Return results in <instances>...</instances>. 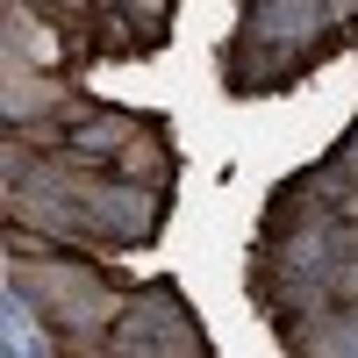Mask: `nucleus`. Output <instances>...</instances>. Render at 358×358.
Returning <instances> with one entry per match:
<instances>
[{
    "mask_svg": "<svg viewBox=\"0 0 358 358\" xmlns=\"http://www.w3.org/2000/svg\"><path fill=\"white\" fill-rule=\"evenodd\" d=\"M115 172L136 179V187H172V143H165L151 122H143V129L122 143V151H115Z\"/></svg>",
    "mask_w": 358,
    "mask_h": 358,
    "instance_id": "nucleus-4",
    "label": "nucleus"
},
{
    "mask_svg": "<svg viewBox=\"0 0 358 358\" xmlns=\"http://www.w3.org/2000/svg\"><path fill=\"white\" fill-rule=\"evenodd\" d=\"M115 8H122V15H136L143 29H151V43L165 36V22H172V0H115Z\"/></svg>",
    "mask_w": 358,
    "mask_h": 358,
    "instance_id": "nucleus-5",
    "label": "nucleus"
},
{
    "mask_svg": "<svg viewBox=\"0 0 358 358\" xmlns=\"http://www.w3.org/2000/svg\"><path fill=\"white\" fill-rule=\"evenodd\" d=\"M8 280H15L22 301L57 330V344H65V351H108L115 315L129 308L122 280H108L79 244L43 251V258H8Z\"/></svg>",
    "mask_w": 358,
    "mask_h": 358,
    "instance_id": "nucleus-1",
    "label": "nucleus"
},
{
    "mask_svg": "<svg viewBox=\"0 0 358 358\" xmlns=\"http://www.w3.org/2000/svg\"><path fill=\"white\" fill-rule=\"evenodd\" d=\"M143 129V115H129V108H101V101H79V115L65 122V151H79V158H94V165H115V151Z\"/></svg>",
    "mask_w": 358,
    "mask_h": 358,
    "instance_id": "nucleus-3",
    "label": "nucleus"
},
{
    "mask_svg": "<svg viewBox=\"0 0 358 358\" xmlns=\"http://www.w3.org/2000/svg\"><path fill=\"white\" fill-rule=\"evenodd\" d=\"M330 158H337V165H344V172H358V129H351V136H344V143H337V151H330Z\"/></svg>",
    "mask_w": 358,
    "mask_h": 358,
    "instance_id": "nucleus-6",
    "label": "nucleus"
},
{
    "mask_svg": "<svg viewBox=\"0 0 358 358\" xmlns=\"http://www.w3.org/2000/svg\"><path fill=\"white\" fill-rule=\"evenodd\" d=\"M208 351V337L194 330V315L179 308V294L172 287H143L129 294V308L115 315V330H108V351Z\"/></svg>",
    "mask_w": 358,
    "mask_h": 358,
    "instance_id": "nucleus-2",
    "label": "nucleus"
}]
</instances>
